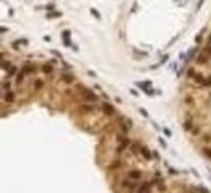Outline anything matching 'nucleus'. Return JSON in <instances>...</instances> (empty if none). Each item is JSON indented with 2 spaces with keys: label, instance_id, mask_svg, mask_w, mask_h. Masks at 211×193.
Listing matches in <instances>:
<instances>
[{
  "label": "nucleus",
  "instance_id": "nucleus-1",
  "mask_svg": "<svg viewBox=\"0 0 211 193\" xmlns=\"http://www.w3.org/2000/svg\"><path fill=\"white\" fill-rule=\"evenodd\" d=\"M151 185H153V182H141L140 185H138L137 192H138V193H149Z\"/></svg>",
  "mask_w": 211,
  "mask_h": 193
},
{
  "label": "nucleus",
  "instance_id": "nucleus-2",
  "mask_svg": "<svg viewBox=\"0 0 211 193\" xmlns=\"http://www.w3.org/2000/svg\"><path fill=\"white\" fill-rule=\"evenodd\" d=\"M122 187H123V188H127V190H135V188H138V182L127 179V180H123V182H122Z\"/></svg>",
  "mask_w": 211,
  "mask_h": 193
},
{
  "label": "nucleus",
  "instance_id": "nucleus-3",
  "mask_svg": "<svg viewBox=\"0 0 211 193\" xmlns=\"http://www.w3.org/2000/svg\"><path fill=\"white\" fill-rule=\"evenodd\" d=\"M117 140H119V143H120V148H119V153L122 151L123 148H127V146H130V140L127 136H123V135H119L117 136Z\"/></svg>",
  "mask_w": 211,
  "mask_h": 193
},
{
  "label": "nucleus",
  "instance_id": "nucleus-4",
  "mask_svg": "<svg viewBox=\"0 0 211 193\" xmlns=\"http://www.w3.org/2000/svg\"><path fill=\"white\" fill-rule=\"evenodd\" d=\"M81 93H83V96L86 99H89V101H96V99H98V96H96L91 89H88V88H81Z\"/></svg>",
  "mask_w": 211,
  "mask_h": 193
},
{
  "label": "nucleus",
  "instance_id": "nucleus-5",
  "mask_svg": "<svg viewBox=\"0 0 211 193\" xmlns=\"http://www.w3.org/2000/svg\"><path fill=\"white\" fill-rule=\"evenodd\" d=\"M127 175H128V179H130V180H135V182H138V180L141 179V172L138 170V169L128 170V174H127Z\"/></svg>",
  "mask_w": 211,
  "mask_h": 193
},
{
  "label": "nucleus",
  "instance_id": "nucleus-6",
  "mask_svg": "<svg viewBox=\"0 0 211 193\" xmlns=\"http://www.w3.org/2000/svg\"><path fill=\"white\" fill-rule=\"evenodd\" d=\"M192 80H193L197 84H201V86H203V84H205V81H206V78H205L201 73H195L193 76H192Z\"/></svg>",
  "mask_w": 211,
  "mask_h": 193
},
{
  "label": "nucleus",
  "instance_id": "nucleus-7",
  "mask_svg": "<svg viewBox=\"0 0 211 193\" xmlns=\"http://www.w3.org/2000/svg\"><path fill=\"white\" fill-rule=\"evenodd\" d=\"M4 101H5V102H13V101H15V94H13V91L4 93Z\"/></svg>",
  "mask_w": 211,
  "mask_h": 193
},
{
  "label": "nucleus",
  "instance_id": "nucleus-8",
  "mask_svg": "<svg viewBox=\"0 0 211 193\" xmlns=\"http://www.w3.org/2000/svg\"><path fill=\"white\" fill-rule=\"evenodd\" d=\"M21 71H23V73H34V71H36V67H34V65H31V63H28V65H25V68H23V70H21Z\"/></svg>",
  "mask_w": 211,
  "mask_h": 193
},
{
  "label": "nucleus",
  "instance_id": "nucleus-9",
  "mask_svg": "<svg viewBox=\"0 0 211 193\" xmlns=\"http://www.w3.org/2000/svg\"><path fill=\"white\" fill-rule=\"evenodd\" d=\"M102 110H104V112L107 114V115H112V114H114V109H112V105H109V104H107V102H104V104H102Z\"/></svg>",
  "mask_w": 211,
  "mask_h": 193
},
{
  "label": "nucleus",
  "instance_id": "nucleus-10",
  "mask_svg": "<svg viewBox=\"0 0 211 193\" xmlns=\"http://www.w3.org/2000/svg\"><path fill=\"white\" fill-rule=\"evenodd\" d=\"M141 154H143V158L144 159H151V153H149V149H148V148H144V146H141Z\"/></svg>",
  "mask_w": 211,
  "mask_h": 193
},
{
  "label": "nucleus",
  "instance_id": "nucleus-11",
  "mask_svg": "<svg viewBox=\"0 0 211 193\" xmlns=\"http://www.w3.org/2000/svg\"><path fill=\"white\" fill-rule=\"evenodd\" d=\"M42 71H44V73H52L54 67L50 65V63H44V65H42Z\"/></svg>",
  "mask_w": 211,
  "mask_h": 193
},
{
  "label": "nucleus",
  "instance_id": "nucleus-12",
  "mask_svg": "<svg viewBox=\"0 0 211 193\" xmlns=\"http://www.w3.org/2000/svg\"><path fill=\"white\" fill-rule=\"evenodd\" d=\"M208 60H210V57H208L206 54H203V52H201L200 55H198V63H206Z\"/></svg>",
  "mask_w": 211,
  "mask_h": 193
},
{
  "label": "nucleus",
  "instance_id": "nucleus-13",
  "mask_svg": "<svg viewBox=\"0 0 211 193\" xmlns=\"http://www.w3.org/2000/svg\"><path fill=\"white\" fill-rule=\"evenodd\" d=\"M2 88H4V93H8V91H11V83L10 81H4V84H2Z\"/></svg>",
  "mask_w": 211,
  "mask_h": 193
},
{
  "label": "nucleus",
  "instance_id": "nucleus-14",
  "mask_svg": "<svg viewBox=\"0 0 211 193\" xmlns=\"http://www.w3.org/2000/svg\"><path fill=\"white\" fill-rule=\"evenodd\" d=\"M25 76H26V75L23 73V71H20V73L16 75V83H18V84H21L23 81H25Z\"/></svg>",
  "mask_w": 211,
  "mask_h": 193
},
{
  "label": "nucleus",
  "instance_id": "nucleus-15",
  "mask_svg": "<svg viewBox=\"0 0 211 193\" xmlns=\"http://www.w3.org/2000/svg\"><path fill=\"white\" fill-rule=\"evenodd\" d=\"M59 16H62V11H52V13H47V18H59Z\"/></svg>",
  "mask_w": 211,
  "mask_h": 193
},
{
  "label": "nucleus",
  "instance_id": "nucleus-16",
  "mask_svg": "<svg viewBox=\"0 0 211 193\" xmlns=\"http://www.w3.org/2000/svg\"><path fill=\"white\" fill-rule=\"evenodd\" d=\"M62 80L65 81V83H73V80H75V78L72 76V75H63V76H62Z\"/></svg>",
  "mask_w": 211,
  "mask_h": 193
},
{
  "label": "nucleus",
  "instance_id": "nucleus-17",
  "mask_svg": "<svg viewBox=\"0 0 211 193\" xmlns=\"http://www.w3.org/2000/svg\"><path fill=\"white\" fill-rule=\"evenodd\" d=\"M62 36H63V39H65V44H70V41H68V37H70V31H63L62 33Z\"/></svg>",
  "mask_w": 211,
  "mask_h": 193
},
{
  "label": "nucleus",
  "instance_id": "nucleus-18",
  "mask_svg": "<svg viewBox=\"0 0 211 193\" xmlns=\"http://www.w3.org/2000/svg\"><path fill=\"white\" fill-rule=\"evenodd\" d=\"M89 11H91V15H93V16H94V18H98V20H101V15H99V11L96 10V8H91V10H89Z\"/></svg>",
  "mask_w": 211,
  "mask_h": 193
},
{
  "label": "nucleus",
  "instance_id": "nucleus-19",
  "mask_svg": "<svg viewBox=\"0 0 211 193\" xmlns=\"http://www.w3.org/2000/svg\"><path fill=\"white\" fill-rule=\"evenodd\" d=\"M183 127H185V130H192V128H193V125H192V120H187L185 123H183Z\"/></svg>",
  "mask_w": 211,
  "mask_h": 193
},
{
  "label": "nucleus",
  "instance_id": "nucleus-20",
  "mask_svg": "<svg viewBox=\"0 0 211 193\" xmlns=\"http://www.w3.org/2000/svg\"><path fill=\"white\" fill-rule=\"evenodd\" d=\"M201 153H203V154L206 156V158H210V159H211V149H210V148H203V151H201Z\"/></svg>",
  "mask_w": 211,
  "mask_h": 193
},
{
  "label": "nucleus",
  "instance_id": "nucleus-21",
  "mask_svg": "<svg viewBox=\"0 0 211 193\" xmlns=\"http://www.w3.org/2000/svg\"><path fill=\"white\" fill-rule=\"evenodd\" d=\"M122 164V162L120 161H114L112 164H110V169H112V170H115V169H119V165Z\"/></svg>",
  "mask_w": 211,
  "mask_h": 193
},
{
  "label": "nucleus",
  "instance_id": "nucleus-22",
  "mask_svg": "<svg viewBox=\"0 0 211 193\" xmlns=\"http://www.w3.org/2000/svg\"><path fill=\"white\" fill-rule=\"evenodd\" d=\"M81 109H83V110H86V112H91V110H93V105H88V104H84L83 107H81Z\"/></svg>",
  "mask_w": 211,
  "mask_h": 193
},
{
  "label": "nucleus",
  "instance_id": "nucleus-23",
  "mask_svg": "<svg viewBox=\"0 0 211 193\" xmlns=\"http://www.w3.org/2000/svg\"><path fill=\"white\" fill-rule=\"evenodd\" d=\"M34 84H36V89H41V88H42V81H41V80H36Z\"/></svg>",
  "mask_w": 211,
  "mask_h": 193
},
{
  "label": "nucleus",
  "instance_id": "nucleus-24",
  "mask_svg": "<svg viewBox=\"0 0 211 193\" xmlns=\"http://www.w3.org/2000/svg\"><path fill=\"white\" fill-rule=\"evenodd\" d=\"M195 73H197V71H195V70H193V68H188V71H187V75H188V76H190V78L193 76V75H195Z\"/></svg>",
  "mask_w": 211,
  "mask_h": 193
},
{
  "label": "nucleus",
  "instance_id": "nucleus-25",
  "mask_svg": "<svg viewBox=\"0 0 211 193\" xmlns=\"http://www.w3.org/2000/svg\"><path fill=\"white\" fill-rule=\"evenodd\" d=\"M203 86H211V76H208V78H206V81H205Z\"/></svg>",
  "mask_w": 211,
  "mask_h": 193
},
{
  "label": "nucleus",
  "instance_id": "nucleus-26",
  "mask_svg": "<svg viewBox=\"0 0 211 193\" xmlns=\"http://www.w3.org/2000/svg\"><path fill=\"white\" fill-rule=\"evenodd\" d=\"M198 192H200V193H210V192H208V188H203V187H198Z\"/></svg>",
  "mask_w": 211,
  "mask_h": 193
},
{
  "label": "nucleus",
  "instance_id": "nucleus-27",
  "mask_svg": "<svg viewBox=\"0 0 211 193\" xmlns=\"http://www.w3.org/2000/svg\"><path fill=\"white\" fill-rule=\"evenodd\" d=\"M140 112H141V114H143V115H144V117H148V112H146V110H144V109H140Z\"/></svg>",
  "mask_w": 211,
  "mask_h": 193
},
{
  "label": "nucleus",
  "instance_id": "nucleus-28",
  "mask_svg": "<svg viewBox=\"0 0 211 193\" xmlns=\"http://www.w3.org/2000/svg\"><path fill=\"white\" fill-rule=\"evenodd\" d=\"M185 101H187V104H192V102H193V99H192V98H187Z\"/></svg>",
  "mask_w": 211,
  "mask_h": 193
},
{
  "label": "nucleus",
  "instance_id": "nucleus-29",
  "mask_svg": "<svg viewBox=\"0 0 211 193\" xmlns=\"http://www.w3.org/2000/svg\"><path fill=\"white\" fill-rule=\"evenodd\" d=\"M210 44H211V36H210Z\"/></svg>",
  "mask_w": 211,
  "mask_h": 193
},
{
  "label": "nucleus",
  "instance_id": "nucleus-30",
  "mask_svg": "<svg viewBox=\"0 0 211 193\" xmlns=\"http://www.w3.org/2000/svg\"><path fill=\"white\" fill-rule=\"evenodd\" d=\"M190 193H193V192H190Z\"/></svg>",
  "mask_w": 211,
  "mask_h": 193
}]
</instances>
